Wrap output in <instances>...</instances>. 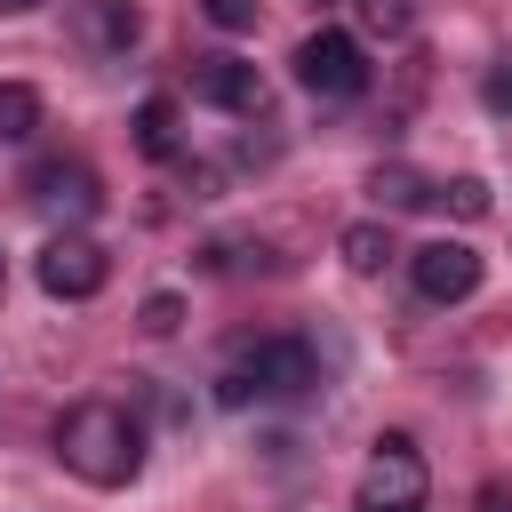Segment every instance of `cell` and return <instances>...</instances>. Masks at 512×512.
I'll return each instance as SVG.
<instances>
[{
    "instance_id": "cell-1",
    "label": "cell",
    "mask_w": 512,
    "mask_h": 512,
    "mask_svg": "<svg viewBox=\"0 0 512 512\" xmlns=\"http://www.w3.org/2000/svg\"><path fill=\"white\" fill-rule=\"evenodd\" d=\"M56 456L64 472H80L88 488H128L144 472V424L120 400H72L56 416Z\"/></svg>"
},
{
    "instance_id": "cell-2",
    "label": "cell",
    "mask_w": 512,
    "mask_h": 512,
    "mask_svg": "<svg viewBox=\"0 0 512 512\" xmlns=\"http://www.w3.org/2000/svg\"><path fill=\"white\" fill-rule=\"evenodd\" d=\"M312 384H320V352H312L304 336H264V344H248V352L216 376V400H224V408L296 400V392H312Z\"/></svg>"
},
{
    "instance_id": "cell-3",
    "label": "cell",
    "mask_w": 512,
    "mask_h": 512,
    "mask_svg": "<svg viewBox=\"0 0 512 512\" xmlns=\"http://www.w3.org/2000/svg\"><path fill=\"white\" fill-rule=\"evenodd\" d=\"M296 88L320 96V104H352V96L368 88V48H360L352 32H336V24L304 32V40H296Z\"/></svg>"
},
{
    "instance_id": "cell-4",
    "label": "cell",
    "mask_w": 512,
    "mask_h": 512,
    "mask_svg": "<svg viewBox=\"0 0 512 512\" xmlns=\"http://www.w3.org/2000/svg\"><path fill=\"white\" fill-rule=\"evenodd\" d=\"M424 488H432L424 448L408 432H384L376 456H368V472H360V512H424Z\"/></svg>"
},
{
    "instance_id": "cell-5",
    "label": "cell",
    "mask_w": 512,
    "mask_h": 512,
    "mask_svg": "<svg viewBox=\"0 0 512 512\" xmlns=\"http://www.w3.org/2000/svg\"><path fill=\"white\" fill-rule=\"evenodd\" d=\"M24 200H32L40 216H56L64 232H80V224L104 208V184H96L88 160H40V168L24 176Z\"/></svg>"
},
{
    "instance_id": "cell-6",
    "label": "cell",
    "mask_w": 512,
    "mask_h": 512,
    "mask_svg": "<svg viewBox=\"0 0 512 512\" xmlns=\"http://www.w3.org/2000/svg\"><path fill=\"white\" fill-rule=\"evenodd\" d=\"M104 280H112V256H104L88 232H56V240L40 248V288H48V296H64V304H88Z\"/></svg>"
},
{
    "instance_id": "cell-7",
    "label": "cell",
    "mask_w": 512,
    "mask_h": 512,
    "mask_svg": "<svg viewBox=\"0 0 512 512\" xmlns=\"http://www.w3.org/2000/svg\"><path fill=\"white\" fill-rule=\"evenodd\" d=\"M192 96L232 112V120H256L264 112V72L248 56H232V48H216V56H192Z\"/></svg>"
},
{
    "instance_id": "cell-8",
    "label": "cell",
    "mask_w": 512,
    "mask_h": 512,
    "mask_svg": "<svg viewBox=\"0 0 512 512\" xmlns=\"http://www.w3.org/2000/svg\"><path fill=\"white\" fill-rule=\"evenodd\" d=\"M408 280H416L424 304H464V296L480 288V248H464V240H424V248L408 256Z\"/></svg>"
},
{
    "instance_id": "cell-9",
    "label": "cell",
    "mask_w": 512,
    "mask_h": 512,
    "mask_svg": "<svg viewBox=\"0 0 512 512\" xmlns=\"http://www.w3.org/2000/svg\"><path fill=\"white\" fill-rule=\"evenodd\" d=\"M72 32H80L88 56H128L144 40V8L136 0H80L72 8Z\"/></svg>"
},
{
    "instance_id": "cell-10",
    "label": "cell",
    "mask_w": 512,
    "mask_h": 512,
    "mask_svg": "<svg viewBox=\"0 0 512 512\" xmlns=\"http://www.w3.org/2000/svg\"><path fill=\"white\" fill-rule=\"evenodd\" d=\"M128 128H136V152H144V160H176V152H184V112H176V96H144Z\"/></svg>"
},
{
    "instance_id": "cell-11",
    "label": "cell",
    "mask_w": 512,
    "mask_h": 512,
    "mask_svg": "<svg viewBox=\"0 0 512 512\" xmlns=\"http://www.w3.org/2000/svg\"><path fill=\"white\" fill-rule=\"evenodd\" d=\"M32 136H40V88L0 80V144H32Z\"/></svg>"
},
{
    "instance_id": "cell-12",
    "label": "cell",
    "mask_w": 512,
    "mask_h": 512,
    "mask_svg": "<svg viewBox=\"0 0 512 512\" xmlns=\"http://www.w3.org/2000/svg\"><path fill=\"white\" fill-rule=\"evenodd\" d=\"M368 192H376V208H384V216H400V208H424V200H432V184H424L416 168H400V160H384V168L368 176Z\"/></svg>"
},
{
    "instance_id": "cell-13",
    "label": "cell",
    "mask_w": 512,
    "mask_h": 512,
    "mask_svg": "<svg viewBox=\"0 0 512 512\" xmlns=\"http://www.w3.org/2000/svg\"><path fill=\"white\" fill-rule=\"evenodd\" d=\"M336 256L352 264V272H384L400 248H392V224H344V240H336Z\"/></svg>"
},
{
    "instance_id": "cell-14",
    "label": "cell",
    "mask_w": 512,
    "mask_h": 512,
    "mask_svg": "<svg viewBox=\"0 0 512 512\" xmlns=\"http://www.w3.org/2000/svg\"><path fill=\"white\" fill-rule=\"evenodd\" d=\"M432 200H440L448 216H464V224H480V216L496 208V192H488V176H456V184H432Z\"/></svg>"
},
{
    "instance_id": "cell-15",
    "label": "cell",
    "mask_w": 512,
    "mask_h": 512,
    "mask_svg": "<svg viewBox=\"0 0 512 512\" xmlns=\"http://www.w3.org/2000/svg\"><path fill=\"white\" fill-rule=\"evenodd\" d=\"M200 264H208V272H264V264H272V248H264V240H208V248H200Z\"/></svg>"
},
{
    "instance_id": "cell-16",
    "label": "cell",
    "mask_w": 512,
    "mask_h": 512,
    "mask_svg": "<svg viewBox=\"0 0 512 512\" xmlns=\"http://www.w3.org/2000/svg\"><path fill=\"white\" fill-rule=\"evenodd\" d=\"M352 16H360L368 32H384V40L408 32V0H352Z\"/></svg>"
},
{
    "instance_id": "cell-17",
    "label": "cell",
    "mask_w": 512,
    "mask_h": 512,
    "mask_svg": "<svg viewBox=\"0 0 512 512\" xmlns=\"http://www.w3.org/2000/svg\"><path fill=\"white\" fill-rule=\"evenodd\" d=\"M136 320H144V336H176V328H184V296H168V288H160V296H144V312H136Z\"/></svg>"
},
{
    "instance_id": "cell-18",
    "label": "cell",
    "mask_w": 512,
    "mask_h": 512,
    "mask_svg": "<svg viewBox=\"0 0 512 512\" xmlns=\"http://www.w3.org/2000/svg\"><path fill=\"white\" fill-rule=\"evenodd\" d=\"M200 16H208L216 32H248V24H256V0H200Z\"/></svg>"
},
{
    "instance_id": "cell-19",
    "label": "cell",
    "mask_w": 512,
    "mask_h": 512,
    "mask_svg": "<svg viewBox=\"0 0 512 512\" xmlns=\"http://www.w3.org/2000/svg\"><path fill=\"white\" fill-rule=\"evenodd\" d=\"M480 104H488L496 120H512V64H496V72L480 80Z\"/></svg>"
},
{
    "instance_id": "cell-20",
    "label": "cell",
    "mask_w": 512,
    "mask_h": 512,
    "mask_svg": "<svg viewBox=\"0 0 512 512\" xmlns=\"http://www.w3.org/2000/svg\"><path fill=\"white\" fill-rule=\"evenodd\" d=\"M480 512H512V504H504V488H488V496H480Z\"/></svg>"
},
{
    "instance_id": "cell-21",
    "label": "cell",
    "mask_w": 512,
    "mask_h": 512,
    "mask_svg": "<svg viewBox=\"0 0 512 512\" xmlns=\"http://www.w3.org/2000/svg\"><path fill=\"white\" fill-rule=\"evenodd\" d=\"M0 8H8V16H24V8H40V0H0Z\"/></svg>"
},
{
    "instance_id": "cell-22",
    "label": "cell",
    "mask_w": 512,
    "mask_h": 512,
    "mask_svg": "<svg viewBox=\"0 0 512 512\" xmlns=\"http://www.w3.org/2000/svg\"><path fill=\"white\" fill-rule=\"evenodd\" d=\"M0 280H8V264H0Z\"/></svg>"
}]
</instances>
